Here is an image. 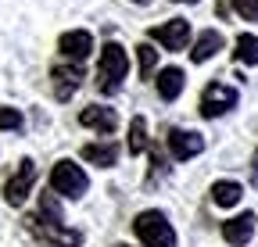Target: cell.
Wrapping results in <instances>:
<instances>
[{
  "label": "cell",
  "mask_w": 258,
  "mask_h": 247,
  "mask_svg": "<svg viewBox=\"0 0 258 247\" xmlns=\"http://www.w3.org/2000/svg\"><path fill=\"white\" fill-rule=\"evenodd\" d=\"M183 68H176V65H169L165 72L158 75V97L161 101H176L179 94H183Z\"/></svg>",
  "instance_id": "9a60e30c"
},
{
  "label": "cell",
  "mask_w": 258,
  "mask_h": 247,
  "mask_svg": "<svg viewBox=\"0 0 258 247\" xmlns=\"http://www.w3.org/2000/svg\"><path fill=\"white\" fill-rule=\"evenodd\" d=\"M251 236H254V211H240L222 222V240L230 247H244Z\"/></svg>",
  "instance_id": "8fae6325"
},
{
  "label": "cell",
  "mask_w": 258,
  "mask_h": 247,
  "mask_svg": "<svg viewBox=\"0 0 258 247\" xmlns=\"http://www.w3.org/2000/svg\"><path fill=\"white\" fill-rule=\"evenodd\" d=\"M50 86H54V97L57 101H72V94L83 86V65H54L50 68Z\"/></svg>",
  "instance_id": "ba28073f"
},
{
  "label": "cell",
  "mask_w": 258,
  "mask_h": 247,
  "mask_svg": "<svg viewBox=\"0 0 258 247\" xmlns=\"http://www.w3.org/2000/svg\"><path fill=\"white\" fill-rule=\"evenodd\" d=\"M237 61L240 65H258V36H251V33H240L237 36Z\"/></svg>",
  "instance_id": "ac0fdd59"
},
{
  "label": "cell",
  "mask_w": 258,
  "mask_h": 247,
  "mask_svg": "<svg viewBox=\"0 0 258 247\" xmlns=\"http://www.w3.org/2000/svg\"><path fill=\"white\" fill-rule=\"evenodd\" d=\"M151 40L161 43L165 50H183L190 40V22L186 18H169L165 25H154L151 29Z\"/></svg>",
  "instance_id": "52a82bcc"
},
{
  "label": "cell",
  "mask_w": 258,
  "mask_h": 247,
  "mask_svg": "<svg viewBox=\"0 0 258 247\" xmlns=\"http://www.w3.org/2000/svg\"><path fill=\"white\" fill-rule=\"evenodd\" d=\"M115 247H129V243H115Z\"/></svg>",
  "instance_id": "484cf974"
},
{
  "label": "cell",
  "mask_w": 258,
  "mask_h": 247,
  "mask_svg": "<svg viewBox=\"0 0 258 247\" xmlns=\"http://www.w3.org/2000/svg\"><path fill=\"white\" fill-rule=\"evenodd\" d=\"M25 233L36 236L40 247H79L83 243V233L79 229H69L64 222H54V219H43V215H25Z\"/></svg>",
  "instance_id": "3957f363"
},
{
  "label": "cell",
  "mask_w": 258,
  "mask_h": 247,
  "mask_svg": "<svg viewBox=\"0 0 258 247\" xmlns=\"http://www.w3.org/2000/svg\"><path fill=\"white\" fill-rule=\"evenodd\" d=\"M57 50L72 61V65H83V61L93 54V36L86 33V29H72V33H61L57 40Z\"/></svg>",
  "instance_id": "30bf717a"
},
{
  "label": "cell",
  "mask_w": 258,
  "mask_h": 247,
  "mask_svg": "<svg viewBox=\"0 0 258 247\" xmlns=\"http://www.w3.org/2000/svg\"><path fill=\"white\" fill-rule=\"evenodd\" d=\"M79 154H83V161L101 165V169H111V165L118 161V147H115L111 140H104V143H86Z\"/></svg>",
  "instance_id": "5bb4252c"
},
{
  "label": "cell",
  "mask_w": 258,
  "mask_h": 247,
  "mask_svg": "<svg viewBox=\"0 0 258 247\" xmlns=\"http://www.w3.org/2000/svg\"><path fill=\"white\" fill-rule=\"evenodd\" d=\"M79 126L111 136V133L118 129V115H115L111 108H104V104H90V108H83V111H79Z\"/></svg>",
  "instance_id": "7c38bea8"
},
{
  "label": "cell",
  "mask_w": 258,
  "mask_h": 247,
  "mask_svg": "<svg viewBox=\"0 0 258 247\" xmlns=\"http://www.w3.org/2000/svg\"><path fill=\"white\" fill-rule=\"evenodd\" d=\"M165 140H169V150H172L176 161H190V158H198L205 150V136L194 133V129H169Z\"/></svg>",
  "instance_id": "9c48e42d"
},
{
  "label": "cell",
  "mask_w": 258,
  "mask_h": 247,
  "mask_svg": "<svg viewBox=\"0 0 258 247\" xmlns=\"http://www.w3.org/2000/svg\"><path fill=\"white\" fill-rule=\"evenodd\" d=\"M133 4H147V0H133Z\"/></svg>",
  "instance_id": "d4e9b609"
},
{
  "label": "cell",
  "mask_w": 258,
  "mask_h": 247,
  "mask_svg": "<svg viewBox=\"0 0 258 247\" xmlns=\"http://www.w3.org/2000/svg\"><path fill=\"white\" fill-rule=\"evenodd\" d=\"M198 108H201L205 118H219V115H226V111L237 108V90L233 86H222V83H208Z\"/></svg>",
  "instance_id": "5b68a950"
},
{
  "label": "cell",
  "mask_w": 258,
  "mask_h": 247,
  "mask_svg": "<svg viewBox=\"0 0 258 247\" xmlns=\"http://www.w3.org/2000/svg\"><path fill=\"white\" fill-rule=\"evenodd\" d=\"M161 176H169V165H165V158H161V150H158V147H151V176H147V183L154 187Z\"/></svg>",
  "instance_id": "ffe728a7"
},
{
  "label": "cell",
  "mask_w": 258,
  "mask_h": 247,
  "mask_svg": "<svg viewBox=\"0 0 258 247\" xmlns=\"http://www.w3.org/2000/svg\"><path fill=\"white\" fill-rule=\"evenodd\" d=\"M129 150L133 154H144V150H151V136H147V118H133L129 122Z\"/></svg>",
  "instance_id": "e0dca14e"
},
{
  "label": "cell",
  "mask_w": 258,
  "mask_h": 247,
  "mask_svg": "<svg viewBox=\"0 0 258 247\" xmlns=\"http://www.w3.org/2000/svg\"><path fill=\"white\" fill-rule=\"evenodd\" d=\"M0 129H22V111L18 108H0Z\"/></svg>",
  "instance_id": "603a6c76"
},
{
  "label": "cell",
  "mask_w": 258,
  "mask_h": 247,
  "mask_svg": "<svg viewBox=\"0 0 258 247\" xmlns=\"http://www.w3.org/2000/svg\"><path fill=\"white\" fill-rule=\"evenodd\" d=\"M133 233H137V240L144 247H179L172 222L165 219V211H158V208H147V211L137 215V219H133Z\"/></svg>",
  "instance_id": "7a4b0ae2"
},
{
  "label": "cell",
  "mask_w": 258,
  "mask_h": 247,
  "mask_svg": "<svg viewBox=\"0 0 258 247\" xmlns=\"http://www.w3.org/2000/svg\"><path fill=\"white\" fill-rule=\"evenodd\" d=\"M50 190L61 194V197L79 201V197L90 190V179H86V172H83L72 158H61V161L50 169Z\"/></svg>",
  "instance_id": "277c9868"
},
{
  "label": "cell",
  "mask_w": 258,
  "mask_h": 247,
  "mask_svg": "<svg viewBox=\"0 0 258 247\" xmlns=\"http://www.w3.org/2000/svg\"><path fill=\"white\" fill-rule=\"evenodd\" d=\"M230 4L244 22H258V0H230Z\"/></svg>",
  "instance_id": "7402d4cb"
},
{
  "label": "cell",
  "mask_w": 258,
  "mask_h": 247,
  "mask_svg": "<svg viewBox=\"0 0 258 247\" xmlns=\"http://www.w3.org/2000/svg\"><path fill=\"white\" fill-rule=\"evenodd\" d=\"M219 50H222V33H215V29H205V33H198V40H194L190 61H194V65H205V61L215 57Z\"/></svg>",
  "instance_id": "4fadbf2b"
},
{
  "label": "cell",
  "mask_w": 258,
  "mask_h": 247,
  "mask_svg": "<svg viewBox=\"0 0 258 247\" xmlns=\"http://www.w3.org/2000/svg\"><path fill=\"white\" fill-rule=\"evenodd\" d=\"M183 4H198V0H183Z\"/></svg>",
  "instance_id": "cb8c5ba5"
},
{
  "label": "cell",
  "mask_w": 258,
  "mask_h": 247,
  "mask_svg": "<svg viewBox=\"0 0 258 247\" xmlns=\"http://www.w3.org/2000/svg\"><path fill=\"white\" fill-rule=\"evenodd\" d=\"M240 197H244V187H240V183H233V179L212 183V201H215L219 208H233V204H240Z\"/></svg>",
  "instance_id": "2e32d148"
},
{
  "label": "cell",
  "mask_w": 258,
  "mask_h": 247,
  "mask_svg": "<svg viewBox=\"0 0 258 247\" xmlns=\"http://www.w3.org/2000/svg\"><path fill=\"white\" fill-rule=\"evenodd\" d=\"M137 65H140V79H151V75H154L158 50H154L151 43H140V47H137Z\"/></svg>",
  "instance_id": "d6986e66"
},
{
  "label": "cell",
  "mask_w": 258,
  "mask_h": 247,
  "mask_svg": "<svg viewBox=\"0 0 258 247\" xmlns=\"http://www.w3.org/2000/svg\"><path fill=\"white\" fill-rule=\"evenodd\" d=\"M40 215H43V219H54V222H61V208H57V201H54L50 187H47V194L40 197Z\"/></svg>",
  "instance_id": "44dd1931"
},
{
  "label": "cell",
  "mask_w": 258,
  "mask_h": 247,
  "mask_svg": "<svg viewBox=\"0 0 258 247\" xmlns=\"http://www.w3.org/2000/svg\"><path fill=\"white\" fill-rule=\"evenodd\" d=\"M129 75V54H125V47L122 43H104V50H101V65H97V90L101 94H118V86H122V79Z\"/></svg>",
  "instance_id": "6da1fadb"
},
{
  "label": "cell",
  "mask_w": 258,
  "mask_h": 247,
  "mask_svg": "<svg viewBox=\"0 0 258 247\" xmlns=\"http://www.w3.org/2000/svg\"><path fill=\"white\" fill-rule=\"evenodd\" d=\"M32 183H36V161L32 158H22V165H18V172L8 179V187H4V201L11 204V208H18L25 197H29V190H32Z\"/></svg>",
  "instance_id": "8992f818"
}]
</instances>
